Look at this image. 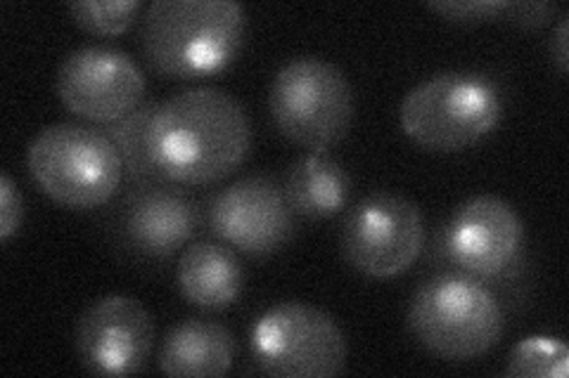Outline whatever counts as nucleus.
I'll return each instance as SVG.
<instances>
[{
    "instance_id": "39448f33",
    "label": "nucleus",
    "mask_w": 569,
    "mask_h": 378,
    "mask_svg": "<svg viewBox=\"0 0 569 378\" xmlns=\"http://www.w3.org/2000/svg\"><path fill=\"white\" fill-rule=\"evenodd\" d=\"M31 177L52 202L88 211L117 194L123 166L104 129L81 123H52L31 140L27 150Z\"/></svg>"
},
{
    "instance_id": "2eb2a0df",
    "label": "nucleus",
    "mask_w": 569,
    "mask_h": 378,
    "mask_svg": "<svg viewBox=\"0 0 569 378\" xmlns=\"http://www.w3.org/2000/svg\"><path fill=\"white\" fill-rule=\"evenodd\" d=\"M178 289L202 310H226L242 292L244 273L238 256L217 242H194L183 248L176 267Z\"/></svg>"
},
{
    "instance_id": "5701e85b",
    "label": "nucleus",
    "mask_w": 569,
    "mask_h": 378,
    "mask_svg": "<svg viewBox=\"0 0 569 378\" xmlns=\"http://www.w3.org/2000/svg\"><path fill=\"white\" fill-rule=\"evenodd\" d=\"M567 20H560L556 35H553V43H550V55H553L560 74H567L569 69V48H567Z\"/></svg>"
},
{
    "instance_id": "ddd939ff",
    "label": "nucleus",
    "mask_w": 569,
    "mask_h": 378,
    "mask_svg": "<svg viewBox=\"0 0 569 378\" xmlns=\"http://www.w3.org/2000/svg\"><path fill=\"white\" fill-rule=\"evenodd\" d=\"M121 208V239L146 258L173 256L200 227V206L169 183L136 185Z\"/></svg>"
},
{
    "instance_id": "a211bd4d",
    "label": "nucleus",
    "mask_w": 569,
    "mask_h": 378,
    "mask_svg": "<svg viewBox=\"0 0 569 378\" xmlns=\"http://www.w3.org/2000/svg\"><path fill=\"white\" fill-rule=\"evenodd\" d=\"M569 371V350L560 338L529 336L508 355L506 374L520 378H565Z\"/></svg>"
},
{
    "instance_id": "dca6fc26",
    "label": "nucleus",
    "mask_w": 569,
    "mask_h": 378,
    "mask_svg": "<svg viewBox=\"0 0 569 378\" xmlns=\"http://www.w3.org/2000/svg\"><path fill=\"white\" fill-rule=\"evenodd\" d=\"M284 196L295 213L320 221L340 213L351 194V175L328 150L297 159L284 177Z\"/></svg>"
},
{
    "instance_id": "6ab92c4d",
    "label": "nucleus",
    "mask_w": 569,
    "mask_h": 378,
    "mask_svg": "<svg viewBox=\"0 0 569 378\" xmlns=\"http://www.w3.org/2000/svg\"><path fill=\"white\" fill-rule=\"evenodd\" d=\"M140 10V0H81L69 6L71 20L96 35H119L129 31Z\"/></svg>"
},
{
    "instance_id": "aec40b11",
    "label": "nucleus",
    "mask_w": 569,
    "mask_h": 378,
    "mask_svg": "<svg viewBox=\"0 0 569 378\" xmlns=\"http://www.w3.org/2000/svg\"><path fill=\"white\" fill-rule=\"evenodd\" d=\"M432 12L451 22H489L503 17L508 0H430L427 3Z\"/></svg>"
},
{
    "instance_id": "9d476101",
    "label": "nucleus",
    "mask_w": 569,
    "mask_h": 378,
    "mask_svg": "<svg viewBox=\"0 0 569 378\" xmlns=\"http://www.w3.org/2000/svg\"><path fill=\"white\" fill-rule=\"evenodd\" d=\"M154 346V319L129 296H102L88 305L74 331V350L86 371L131 376L148 365Z\"/></svg>"
},
{
    "instance_id": "1a4fd4ad",
    "label": "nucleus",
    "mask_w": 569,
    "mask_h": 378,
    "mask_svg": "<svg viewBox=\"0 0 569 378\" xmlns=\"http://www.w3.org/2000/svg\"><path fill=\"white\" fill-rule=\"evenodd\" d=\"M58 98L83 121L110 125L146 102V76L136 60L114 45H83L58 71Z\"/></svg>"
},
{
    "instance_id": "4be33fe9",
    "label": "nucleus",
    "mask_w": 569,
    "mask_h": 378,
    "mask_svg": "<svg viewBox=\"0 0 569 378\" xmlns=\"http://www.w3.org/2000/svg\"><path fill=\"white\" fill-rule=\"evenodd\" d=\"M556 3H508L503 17L512 24H520L527 29H537L546 24L550 17L556 14Z\"/></svg>"
},
{
    "instance_id": "9b49d317",
    "label": "nucleus",
    "mask_w": 569,
    "mask_h": 378,
    "mask_svg": "<svg viewBox=\"0 0 569 378\" xmlns=\"http://www.w3.org/2000/svg\"><path fill=\"white\" fill-rule=\"evenodd\" d=\"M211 229L247 256H271L290 242L295 211L282 185L266 173L236 180L217 194L209 211Z\"/></svg>"
},
{
    "instance_id": "f8f14e48",
    "label": "nucleus",
    "mask_w": 569,
    "mask_h": 378,
    "mask_svg": "<svg viewBox=\"0 0 569 378\" xmlns=\"http://www.w3.org/2000/svg\"><path fill=\"white\" fill-rule=\"evenodd\" d=\"M525 227L518 211L493 194L462 202L447 225L443 248L449 260L470 277H496L518 258Z\"/></svg>"
},
{
    "instance_id": "6e6552de",
    "label": "nucleus",
    "mask_w": 569,
    "mask_h": 378,
    "mask_svg": "<svg viewBox=\"0 0 569 378\" xmlns=\"http://www.w3.org/2000/svg\"><path fill=\"white\" fill-rule=\"evenodd\" d=\"M340 244L347 263L361 275H403L425 244L422 211L401 194L372 192L347 213Z\"/></svg>"
},
{
    "instance_id": "412c9836",
    "label": "nucleus",
    "mask_w": 569,
    "mask_h": 378,
    "mask_svg": "<svg viewBox=\"0 0 569 378\" xmlns=\"http://www.w3.org/2000/svg\"><path fill=\"white\" fill-rule=\"evenodd\" d=\"M24 215L22 194L17 190L10 173L0 175V239L8 242L20 229Z\"/></svg>"
},
{
    "instance_id": "f257e3e1",
    "label": "nucleus",
    "mask_w": 569,
    "mask_h": 378,
    "mask_svg": "<svg viewBox=\"0 0 569 378\" xmlns=\"http://www.w3.org/2000/svg\"><path fill=\"white\" fill-rule=\"evenodd\" d=\"M252 147V121L238 98L190 88L159 102L150 123L157 171L176 185H209L236 173Z\"/></svg>"
},
{
    "instance_id": "f03ea898",
    "label": "nucleus",
    "mask_w": 569,
    "mask_h": 378,
    "mask_svg": "<svg viewBox=\"0 0 569 378\" xmlns=\"http://www.w3.org/2000/svg\"><path fill=\"white\" fill-rule=\"evenodd\" d=\"M247 14L236 0H154L140 24L148 67L162 79H211L236 62Z\"/></svg>"
},
{
    "instance_id": "4468645a",
    "label": "nucleus",
    "mask_w": 569,
    "mask_h": 378,
    "mask_svg": "<svg viewBox=\"0 0 569 378\" xmlns=\"http://www.w3.org/2000/svg\"><path fill=\"white\" fill-rule=\"evenodd\" d=\"M236 350V338L223 324L183 319L164 338L159 350V369L178 378L223 376L233 367Z\"/></svg>"
},
{
    "instance_id": "7ed1b4c3",
    "label": "nucleus",
    "mask_w": 569,
    "mask_h": 378,
    "mask_svg": "<svg viewBox=\"0 0 569 378\" xmlns=\"http://www.w3.org/2000/svg\"><path fill=\"white\" fill-rule=\"evenodd\" d=\"M418 344L449 362L487 355L503 336L506 315L491 289L466 273H441L420 284L408 305Z\"/></svg>"
},
{
    "instance_id": "0eeeda50",
    "label": "nucleus",
    "mask_w": 569,
    "mask_h": 378,
    "mask_svg": "<svg viewBox=\"0 0 569 378\" xmlns=\"http://www.w3.org/2000/svg\"><path fill=\"white\" fill-rule=\"evenodd\" d=\"M257 367L280 378H328L345 371L347 338L316 305L284 300L266 310L252 329Z\"/></svg>"
},
{
    "instance_id": "423d86ee",
    "label": "nucleus",
    "mask_w": 569,
    "mask_h": 378,
    "mask_svg": "<svg viewBox=\"0 0 569 378\" xmlns=\"http://www.w3.org/2000/svg\"><path fill=\"white\" fill-rule=\"evenodd\" d=\"M269 104L278 131L311 152L342 142L353 121V90L347 74L320 58L284 64L273 79Z\"/></svg>"
},
{
    "instance_id": "20e7f679",
    "label": "nucleus",
    "mask_w": 569,
    "mask_h": 378,
    "mask_svg": "<svg viewBox=\"0 0 569 378\" xmlns=\"http://www.w3.org/2000/svg\"><path fill=\"white\" fill-rule=\"evenodd\" d=\"M503 116L498 83L482 71H441L401 102L399 121L416 145L439 154L468 150Z\"/></svg>"
},
{
    "instance_id": "f3484780",
    "label": "nucleus",
    "mask_w": 569,
    "mask_h": 378,
    "mask_svg": "<svg viewBox=\"0 0 569 378\" xmlns=\"http://www.w3.org/2000/svg\"><path fill=\"white\" fill-rule=\"evenodd\" d=\"M157 106L159 102H142L131 114L104 125V133L112 137L119 152L123 175L136 185L169 183V180H164V175L157 171L150 152V123Z\"/></svg>"
}]
</instances>
